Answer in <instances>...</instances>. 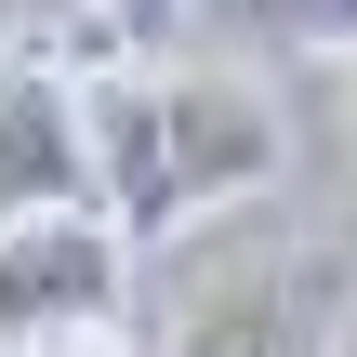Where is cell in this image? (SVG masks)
Masks as SVG:
<instances>
[{
	"label": "cell",
	"mask_w": 357,
	"mask_h": 357,
	"mask_svg": "<svg viewBox=\"0 0 357 357\" xmlns=\"http://www.w3.org/2000/svg\"><path fill=\"white\" fill-rule=\"evenodd\" d=\"M93 146H106V212L132 252L265 199L291 172V119L252 66H172V79H106L93 93Z\"/></svg>",
	"instance_id": "6da1fadb"
},
{
	"label": "cell",
	"mask_w": 357,
	"mask_h": 357,
	"mask_svg": "<svg viewBox=\"0 0 357 357\" xmlns=\"http://www.w3.org/2000/svg\"><path fill=\"white\" fill-rule=\"evenodd\" d=\"M344 318H357L344 252H265L172 318V357H344Z\"/></svg>",
	"instance_id": "7a4b0ae2"
},
{
	"label": "cell",
	"mask_w": 357,
	"mask_h": 357,
	"mask_svg": "<svg viewBox=\"0 0 357 357\" xmlns=\"http://www.w3.org/2000/svg\"><path fill=\"white\" fill-rule=\"evenodd\" d=\"M119 278H132L119 212H26V225H0V357L53 344V331H119Z\"/></svg>",
	"instance_id": "3957f363"
},
{
	"label": "cell",
	"mask_w": 357,
	"mask_h": 357,
	"mask_svg": "<svg viewBox=\"0 0 357 357\" xmlns=\"http://www.w3.org/2000/svg\"><path fill=\"white\" fill-rule=\"evenodd\" d=\"M26 212H106V146H93V93H66V66H0V225Z\"/></svg>",
	"instance_id": "277c9868"
},
{
	"label": "cell",
	"mask_w": 357,
	"mask_h": 357,
	"mask_svg": "<svg viewBox=\"0 0 357 357\" xmlns=\"http://www.w3.org/2000/svg\"><path fill=\"white\" fill-rule=\"evenodd\" d=\"M212 26L291 40V53H357V0H212Z\"/></svg>",
	"instance_id": "5b68a950"
},
{
	"label": "cell",
	"mask_w": 357,
	"mask_h": 357,
	"mask_svg": "<svg viewBox=\"0 0 357 357\" xmlns=\"http://www.w3.org/2000/svg\"><path fill=\"white\" fill-rule=\"evenodd\" d=\"M172 13H185V0H106V26H119V40H159Z\"/></svg>",
	"instance_id": "8992f818"
},
{
	"label": "cell",
	"mask_w": 357,
	"mask_h": 357,
	"mask_svg": "<svg viewBox=\"0 0 357 357\" xmlns=\"http://www.w3.org/2000/svg\"><path fill=\"white\" fill-rule=\"evenodd\" d=\"M13 357H132L119 331H53V344H13Z\"/></svg>",
	"instance_id": "52a82bcc"
}]
</instances>
